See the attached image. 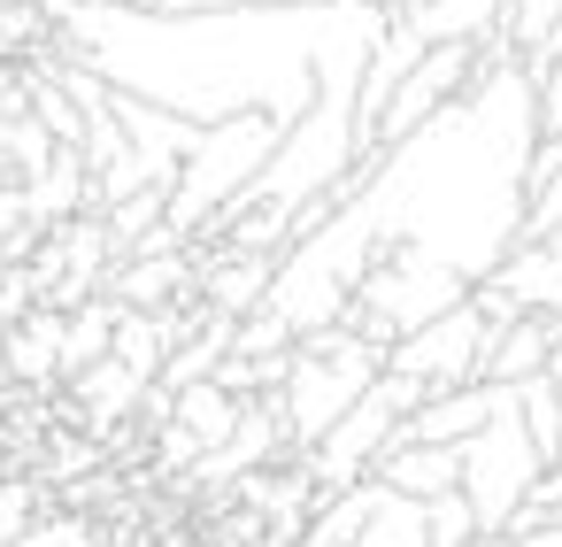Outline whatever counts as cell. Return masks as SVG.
<instances>
[{
    "mask_svg": "<svg viewBox=\"0 0 562 547\" xmlns=\"http://www.w3.org/2000/svg\"><path fill=\"white\" fill-rule=\"evenodd\" d=\"M485 532H477V509H470V493H439L431 501V547H477Z\"/></svg>",
    "mask_w": 562,
    "mask_h": 547,
    "instance_id": "7c38bea8",
    "label": "cell"
},
{
    "mask_svg": "<svg viewBox=\"0 0 562 547\" xmlns=\"http://www.w3.org/2000/svg\"><path fill=\"white\" fill-rule=\"evenodd\" d=\"M554 347H562V316H554V309L516 316V324L493 339V355H485V386H524V378H539V370L554 362Z\"/></svg>",
    "mask_w": 562,
    "mask_h": 547,
    "instance_id": "52a82bcc",
    "label": "cell"
},
{
    "mask_svg": "<svg viewBox=\"0 0 562 547\" xmlns=\"http://www.w3.org/2000/svg\"><path fill=\"white\" fill-rule=\"evenodd\" d=\"M539 478H547V455H539V439L524 424V393L508 386V401L493 409V424L462 447V493L477 509V532L485 539H508Z\"/></svg>",
    "mask_w": 562,
    "mask_h": 547,
    "instance_id": "3957f363",
    "label": "cell"
},
{
    "mask_svg": "<svg viewBox=\"0 0 562 547\" xmlns=\"http://www.w3.org/2000/svg\"><path fill=\"white\" fill-rule=\"evenodd\" d=\"M162 16H209V9H262V0H155Z\"/></svg>",
    "mask_w": 562,
    "mask_h": 547,
    "instance_id": "9a60e30c",
    "label": "cell"
},
{
    "mask_svg": "<svg viewBox=\"0 0 562 547\" xmlns=\"http://www.w3.org/2000/svg\"><path fill=\"white\" fill-rule=\"evenodd\" d=\"M355 547H431V501H408V493L385 485V501L370 509Z\"/></svg>",
    "mask_w": 562,
    "mask_h": 547,
    "instance_id": "8fae6325",
    "label": "cell"
},
{
    "mask_svg": "<svg viewBox=\"0 0 562 547\" xmlns=\"http://www.w3.org/2000/svg\"><path fill=\"white\" fill-rule=\"evenodd\" d=\"M477 547H516V539H477Z\"/></svg>",
    "mask_w": 562,
    "mask_h": 547,
    "instance_id": "ffe728a7",
    "label": "cell"
},
{
    "mask_svg": "<svg viewBox=\"0 0 562 547\" xmlns=\"http://www.w3.org/2000/svg\"><path fill=\"white\" fill-rule=\"evenodd\" d=\"M424 401H431V393H424L416 378L385 370V378H378V386H370V393H362V401H355V409H347V416H339L308 455H301V462H308V478L324 485V501H331V493H347V485H362V478H378L385 447L401 439V424H408Z\"/></svg>",
    "mask_w": 562,
    "mask_h": 547,
    "instance_id": "277c9868",
    "label": "cell"
},
{
    "mask_svg": "<svg viewBox=\"0 0 562 547\" xmlns=\"http://www.w3.org/2000/svg\"><path fill=\"white\" fill-rule=\"evenodd\" d=\"M40 524V485L32 478H0V547H16Z\"/></svg>",
    "mask_w": 562,
    "mask_h": 547,
    "instance_id": "4fadbf2b",
    "label": "cell"
},
{
    "mask_svg": "<svg viewBox=\"0 0 562 547\" xmlns=\"http://www.w3.org/2000/svg\"><path fill=\"white\" fill-rule=\"evenodd\" d=\"M178 424H186L201 447H224V439L247 424V401H239L224 378H201V386H186V393H178Z\"/></svg>",
    "mask_w": 562,
    "mask_h": 547,
    "instance_id": "9c48e42d",
    "label": "cell"
},
{
    "mask_svg": "<svg viewBox=\"0 0 562 547\" xmlns=\"http://www.w3.org/2000/svg\"><path fill=\"white\" fill-rule=\"evenodd\" d=\"M516 547H562V524H539V532H524Z\"/></svg>",
    "mask_w": 562,
    "mask_h": 547,
    "instance_id": "2e32d148",
    "label": "cell"
},
{
    "mask_svg": "<svg viewBox=\"0 0 562 547\" xmlns=\"http://www.w3.org/2000/svg\"><path fill=\"white\" fill-rule=\"evenodd\" d=\"M16 547H101V539H93V524H86V516H40Z\"/></svg>",
    "mask_w": 562,
    "mask_h": 547,
    "instance_id": "5bb4252c",
    "label": "cell"
},
{
    "mask_svg": "<svg viewBox=\"0 0 562 547\" xmlns=\"http://www.w3.org/2000/svg\"><path fill=\"white\" fill-rule=\"evenodd\" d=\"M547 386H554V393H562V347H554V362H547Z\"/></svg>",
    "mask_w": 562,
    "mask_h": 547,
    "instance_id": "ac0fdd59",
    "label": "cell"
},
{
    "mask_svg": "<svg viewBox=\"0 0 562 547\" xmlns=\"http://www.w3.org/2000/svg\"><path fill=\"white\" fill-rule=\"evenodd\" d=\"M416 9H424V0H393V16H416Z\"/></svg>",
    "mask_w": 562,
    "mask_h": 547,
    "instance_id": "d6986e66",
    "label": "cell"
},
{
    "mask_svg": "<svg viewBox=\"0 0 562 547\" xmlns=\"http://www.w3.org/2000/svg\"><path fill=\"white\" fill-rule=\"evenodd\" d=\"M501 332H508V324H493V316L477 309V293H470L462 309H447V316H431L424 332H408V339L385 355V370L416 378L424 393H462V386H485V355H493Z\"/></svg>",
    "mask_w": 562,
    "mask_h": 547,
    "instance_id": "5b68a950",
    "label": "cell"
},
{
    "mask_svg": "<svg viewBox=\"0 0 562 547\" xmlns=\"http://www.w3.org/2000/svg\"><path fill=\"white\" fill-rule=\"evenodd\" d=\"M93 9H155V0H93Z\"/></svg>",
    "mask_w": 562,
    "mask_h": 547,
    "instance_id": "e0dca14e",
    "label": "cell"
},
{
    "mask_svg": "<svg viewBox=\"0 0 562 547\" xmlns=\"http://www.w3.org/2000/svg\"><path fill=\"white\" fill-rule=\"evenodd\" d=\"M285 132H293V124L270 116V109H247V116L209 124L201 147H193V163H186L178 186H170V232H178V239H201L209 216H224V209H232V201L278 163Z\"/></svg>",
    "mask_w": 562,
    "mask_h": 547,
    "instance_id": "6da1fadb",
    "label": "cell"
},
{
    "mask_svg": "<svg viewBox=\"0 0 562 547\" xmlns=\"http://www.w3.org/2000/svg\"><path fill=\"white\" fill-rule=\"evenodd\" d=\"M401 24H416L424 40H493L508 24V0H424Z\"/></svg>",
    "mask_w": 562,
    "mask_h": 547,
    "instance_id": "30bf717a",
    "label": "cell"
},
{
    "mask_svg": "<svg viewBox=\"0 0 562 547\" xmlns=\"http://www.w3.org/2000/svg\"><path fill=\"white\" fill-rule=\"evenodd\" d=\"M385 355L393 347H370V339H355L347 324H331V332H308L301 347H293V370H285V439L308 455L378 378H385Z\"/></svg>",
    "mask_w": 562,
    "mask_h": 547,
    "instance_id": "7a4b0ae2",
    "label": "cell"
},
{
    "mask_svg": "<svg viewBox=\"0 0 562 547\" xmlns=\"http://www.w3.org/2000/svg\"><path fill=\"white\" fill-rule=\"evenodd\" d=\"M508 401V386H462V393H431L408 424H401V439H424V447H470L485 424H493V409Z\"/></svg>",
    "mask_w": 562,
    "mask_h": 547,
    "instance_id": "8992f818",
    "label": "cell"
},
{
    "mask_svg": "<svg viewBox=\"0 0 562 547\" xmlns=\"http://www.w3.org/2000/svg\"><path fill=\"white\" fill-rule=\"evenodd\" d=\"M539 247H554V255H562V232H554V239H539Z\"/></svg>",
    "mask_w": 562,
    "mask_h": 547,
    "instance_id": "44dd1931",
    "label": "cell"
},
{
    "mask_svg": "<svg viewBox=\"0 0 562 547\" xmlns=\"http://www.w3.org/2000/svg\"><path fill=\"white\" fill-rule=\"evenodd\" d=\"M378 478L408 501H439V493H462V447H424V439H393Z\"/></svg>",
    "mask_w": 562,
    "mask_h": 547,
    "instance_id": "ba28073f",
    "label": "cell"
}]
</instances>
